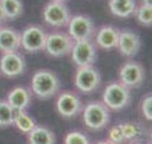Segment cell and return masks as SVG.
I'll list each match as a JSON object with an SVG mask.
<instances>
[{"label":"cell","mask_w":152,"mask_h":144,"mask_svg":"<svg viewBox=\"0 0 152 144\" xmlns=\"http://www.w3.org/2000/svg\"><path fill=\"white\" fill-rule=\"evenodd\" d=\"M1 7L5 12L7 19H17L23 14V3L22 0H0Z\"/></svg>","instance_id":"obj_20"},{"label":"cell","mask_w":152,"mask_h":144,"mask_svg":"<svg viewBox=\"0 0 152 144\" xmlns=\"http://www.w3.org/2000/svg\"><path fill=\"white\" fill-rule=\"evenodd\" d=\"M13 125L20 133L28 134L37 125V121H36L34 117H32L29 114L26 112V110H23V111H15V114H14Z\"/></svg>","instance_id":"obj_19"},{"label":"cell","mask_w":152,"mask_h":144,"mask_svg":"<svg viewBox=\"0 0 152 144\" xmlns=\"http://www.w3.org/2000/svg\"><path fill=\"white\" fill-rule=\"evenodd\" d=\"M64 144H90V140L84 133L74 130L65 135Z\"/></svg>","instance_id":"obj_24"},{"label":"cell","mask_w":152,"mask_h":144,"mask_svg":"<svg viewBox=\"0 0 152 144\" xmlns=\"http://www.w3.org/2000/svg\"><path fill=\"white\" fill-rule=\"evenodd\" d=\"M26 69V60L18 51L5 52L0 56V73L7 78H15V76L22 75Z\"/></svg>","instance_id":"obj_12"},{"label":"cell","mask_w":152,"mask_h":144,"mask_svg":"<svg viewBox=\"0 0 152 144\" xmlns=\"http://www.w3.org/2000/svg\"><path fill=\"white\" fill-rule=\"evenodd\" d=\"M15 111L7 99H0V128H9L13 125Z\"/></svg>","instance_id":"obj_21"},{"label":"cell","mask_w":152,"mask_h":144,"mask_svg":"<svg viewBox=\"0 0 152 144\" xmlns=\"http://www.w3.org/2000/svg\"><path fill=\"white\" fill-rule=\"evenodd\" d=\"M132 144H143V143H140V142H133Z\"/></svg>","instance_id":"obj_31"},{"label":"cell","mask_w":152,"mask_h":144,"mask_svg":"<svg viewBox=\"0 0 152 144\" xmlns=\"http://www.w3.org/2000/svg\"><path fill=\"white\" fill-rule=\"evenodd\" d=\"M122 133L124 135L126 142H136V139L141 135V126L133 122H122L119 124Z\"/></svg>","instance_id":"obj_23"},{"label":"cell","mask_w":152,"mask_h":144,"mask_svg":"<svg viewBox=\"0 0 152 144\" xmlns=\"http://www.w3.org/2000/svg\"><path fill=\"white\" fill-rule=\"evenodd\" d=\"M47 38V32L43 27L32 24L28 26L24 31L20 33V47L24 51L29 52H38L45 49Z\"/></svg>","instance_id":"obj_7"},{"label":"cell","mask_w":152,"mask_h":144,"mask_svg":"<svg viewBox=\"0 0 152 144\" xmlns=\"http://www.w3.org/2000/svg\"><path fill=\"white\" fill-rule=\"evenodd\" d=\"M42 17H43V21L48 26L61 28V27H67L71 14L65 3L51 0L43 7Z\"/></svg>","instance_id":"obj_5"},{"label":"cell","mask_w":152,"mask_h":144,"mask_svg":"<svg viewBox=\"0 0 152 144\" xmlns=\"http://www.w3.org/2000/svg\"><path fill=\"white\" fill-rule=\"evenodd\" d=\"M134 17L140 24L145 27L152 26V5H146V4H141L136 8Z\"/></svg>","instance_id":"obj_22"},{"label":"cell","mask_w":152,"mask_h":144,"mask_svg":"<svg viewBox=\"0 0 152 144\" xmlns=\"http://www.w3.org/2000/svg\"><path fill=\"white\" fill-rule=\"evenodd\" d=\"M109 120L110 110L100 101H91L83 108V121L89 130H103L108 126Z\"/></svg>","instance_id":"obj_2"},{"label":"cell","mask_w":152,"mask_h":144,"mask_svg":"<svg viewBox=\"0 0 152 144\" xmlns=\"http://www.w3.org/2000/svg\"><path fill=\"white\" fill-rule=\"evenodd\" d=\"M109 110L121 111L131 103V91L121 82L109 83L103 92V101Z\"/></svg>","instance_id":"obj_3"},{"label":"cell","mask_w":152,"mask_h":144,"mask_svg":"<svg viewBox=\"0 0 152 144\" xmlns=\"http://www.w3.org/2000/svg\"><path fill=\"white\" fill-rule=\"evenodd\" d=\"M67 33L74 41L91 40L95 33L93 19L85 14H77L70 18L67 24Z\"/></svg>","instance_id":"obj_8"},{"label":"cell","mask_w":152,"mask_h":144,"mask_svg":"<svg viewBox=\"0 0 152 144\" xmlns=\"http://www.w3.org/2000/svg\"><path fill=\"white\" fill-rule=\"evenodd\" d=\"M31 89L39 99H50L60 91V79L52 70L39 69L32 75Z\"/></svg>","instance_id":"obj_1"},{"label":"cell","mask_w":152,"mask_h":144,"mask_svg":"<svg viewBox=\"0 0 152 144\" xmlns=\"http://www.w3.org/2000/svg\"><path fill=\"white\" fill-rule=\"evenodd\" d=\"M7 101L13 107L14 111H23V110H27L31 105V101H32L31 92L28 88L15 87L8 93Z\"/></svg>","instance_id":"obj_16"},{"label":"cell","mask_w":152,"mask_h":144,"mask_svg":"<svg viewBox=\"0 0 152 144\" xmlns=\"http://www.w3.org/2000/svg\"><path fill=\"white\" fill-rule=\"evenodd\" d=\"M83 103L76 93L71 91H64L57 96L56 111L65 119H72L81 112Z\"/></svg>","instance_id":"obj_11"},{"label":"cell","mask_w":152,"mask_h":144,"mask_svg":"<svg viewBox=\"0 0 152 144\" xmlns=\"http://www.w3.org/2000/svg\"><path fill=\"white\" fill-rule=\"evenodd\" d=\"M28 144H56V135L51 129L36 125L27 134Z\"/></svg>","instance_id":"obj_17"},{"label":"cell","mask_w":152,"mask_h":144,"mask_svg":"<svg viewBox=\"0 0 152 144\" xmlns=\"http://www.w3.org/2000/svg\"><path fill=\"white\" fill-rule=\"evenodd\" d=\"M95 144H113V143H110L108 139H105V140H99V142H96Z\"/></svg>","instance_id":"obj_28"},{"label":"cell","mask_w":152,"mask_h":144,"mask_svg":"<svg viewBox=\"0 0 152 144\" xmlns=\"http://www.w3.org/2000/svg\"><path fill=\"white\" fill-rule=\"evenodd\" d=\"M119 30L113 26H102L95 36V45L103 50L117 49Z\"/></svg>","instance_id":"obj_14"},{"label":"cell","mask_w":152,"mask_h":144,"mask_svg":"<svg viewBox=\"0 0 152 144\" xmlns=\"http://www.w3.org/2000/svg\"><path fill=\"white\" fill-rule=\"evenodd\" d=\"M74 40L65 32H52L47 33L45 51L52 57H62L70 55L74 45Z\"/></svg>","instance_id":"obj_6"},{"label":"cell","mask_w":152,"mask_h":144,"mask_svg":"<svg viewBox=\"0 0 152 144\" xmlns=\"http://www.w3.org/2000/svg\"><path fill=\"white\" fill-rule=\"evenodd\" d=\"M56 1H61V3H66L67 0H56Z\"/></svg>","instance_id":"obj_30"},{"label":"cell","mask_w":152,"mask_h":144,"mask_svg":"<svg viewBox=\"0 0 152 144\" xmlns=\"http://www.w3.org/2000/svg\"><path fill=\"white\" fill-rule=\"evenodd\" d=\"M108 8L114 17L128 18L133 16L137 8V3L136 0H109Z\"/></svg>","instance_id":"obj_18"},{"label":"cell","mask_w":152,"mask_h":144,"mask_svg":"<svg viewBox=\"0 0 152 144\" xmlns=\"http://www.w3.org/2000/svg\"><path fill=\"white\" fill-rule=\"evenodd\" d=\"M108 140L113 143V144H124L126 143V139L124 135L122 133V129L121 125H114L109 129V133H108Z\"/></svg>","instance_id":"obj_26"},{"label":"cell","mask_w":152,"mask_h":144,"mask_svg":"<svg viewBox=\"0 0 152 144\" xmlns=\"http://www.w3.org/2000/svg\"><path fill=\"white\" fill-rule=\"evenodd\" d=\"M100 82H102L100 73L94 65L79 66L74 76L75 88L79 92L85 94L94 93L99 88Z\"/></svg>","instance_id":"obj_4"},{"label":"cell","mask_w":152,"mask_h":144,"mask_svg":"<svg viewBox=\"0 0 152 144\" xmlns=\"http://www.w3.org/2000/svg\"><path fill=\"white\" fill-rule=\"evenodd\" d=\"M5 21H7V16H5V12H4V9L1 7V3H0V24Z\"/></svg>","instance_id":"obj_27"},{"label":"cell","mask_w":152,"mask_h":144,"mask_svg":"<svg viewBox=\"0 0 152 144\" xmlns=\"http://www.w3.org/2000/svg\"><path fill=\"white\" fill-rule=\"evenodd\" d=\"M20 49V33L12 27H0V51L14 52Z\"/></svg>","instance_id":"obj_15"},{"label":"cell","mask_w":152,"mask_h":144,"mask_svg":"<svg viewBox=\"0 0 152 144\" xmlns=\"http://www.w3.org/2000/svg\"><path fill=\"white\" fill-rule=\"evenodd\" d=\"M142 4H146V5H152V0H141Z\"/></svg>","instance_id":"obj_29"},{"label":"cell","mask_w":152,"mask_h":144,"mask_svg":"<svg viewBox=\"0 0 152 144\" xmlns=\"http://www.w3.org/2000/svg\"><path fill=\"white\" fill-rule=\"evenodd\" d=\"M71 59L72 63L77 66L94 65L96 61V45L91 40L75 41L71 49Z\"/></svg>","instance_id":"obj_10"},{"label":"cell","mask_w":152,"mask_h":144,"mask_svg":"<svg viewBox=\"0 0 152 144\" xmlns=\"http://www.w3.org/2000/svg\"><path fill=\"white\" fill-rule=\"evenodd\" d=\"M118 51L126 57H133L140 52L141 49V38L137 33L129 30L119 31V37H118Z\"/></svg>","instance_id":"obj_13"},{"label":"cell","mask_w":152,"mask_h":144,"mask_svg":"<svg viewBox=\"0 0 152 144\" xmlns=\"http://www.w3.org/2000/svg\"><path fill=\"white\" fill-rule=\"evenodd\" d=\"M146 79L143 65L134 60L126 61L119 68V82L127 88H138Z\"/></svg>","instance_id":"obj_9"},{"label":"cell","mask_w":152,"mask_h":144,"mask_svg":"<svg viewBox=\"0 0 152 144\" xmlns=\"http://www.w3.org/2000/svg\"><path fill=\"white\" fill-rule=\"evenodd\" d=\"M140 111L142 114V116L145 117V120H147V121H151L152 120V94L151 93L146 94L141 99Z\"/></svg>","instance_id":"obj_25"}]
</instances>
